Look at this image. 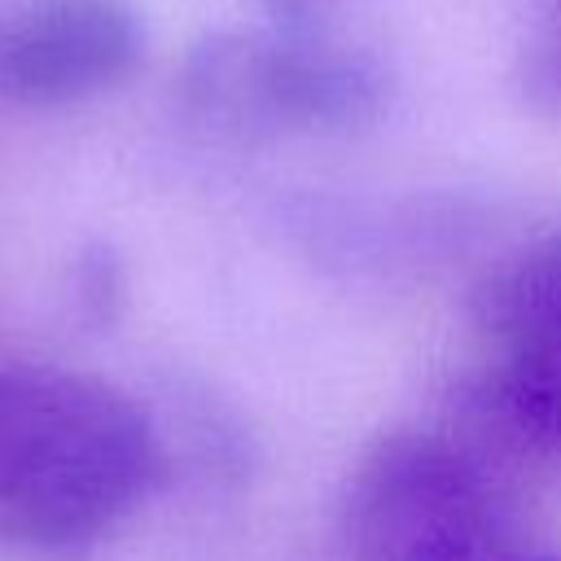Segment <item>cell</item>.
<instances>
[{
	"instance_id": "obj_1",
	"label": "cell",
	"mask_w": 561,
	"mask_h": 561,
	"mask_svg": "<svg viewBox=\"0 0 561 561\" xmlns=\"http://www.w3.org/2000/svg\"><path fill=\"white\" fill-rule=\"evenodd\" d=\"M162 478L145 408L70 368L0 373V543L75 552L114 530Z\"/></svg>"
},
{
	"instance_id": "obj_2",
	"label": "cell",
	"mask_w": 561,
	"mask_h": 561,
	"mask_svg": "<svg viewBox=\"0 0 561 561\" xmlns=\"http://www.w3.org/2000/svg\"><path fill=\"white\" fill-rule=\"evenodd\" d=\"M184 114L232 136H346L386 118L394 70L311 22L224 26L197 35L175 66Z\"/></svg>"
},
{
	"instance_id": "obj_3",
	"label": "cell",
	"mask_w": 561,
	"mask_h": 561,
	"mask_svg": "<svg viewBox=\"0 0 561 561\" xmlns=\"http://www.w3.org/2000/svg\"><path fill=\"white\" fill-rule=\"evenodd\" d=\"M337 535L351 561H491L500 522L486 473L451 438L381 430L346 473Z\"/></svg>"
},
{
	"instance_id": "obj_4",
	"label": "cell",
	"mask_w": 561,
	"mask_h": 561,
	"mask_svg": "<svg viewBox=\"0 0 561 561\" xmlns=\"http://www.w3.org/2000/svg\"><path fill=\"white\" fill-rule=\"evenodd\" d=\"M149 31L131 0H0V105L66 110L123 88Z\"/></svg>"
},
{
	"instance_id": "obj_5",
	"label": "cell",
	"mask_w": 561,
	"mask_h": 561,
	"mask_svg": "<svg viewBox=\"0 0 561 561\" xmlns=\"http://www.w3.org/2000/svg\"><path fill=\"white\" fill-rule=\"evenodd\" d=\"M473 316L500 359L561 377V232L504 259L473 294Z\"/></svg>"
},
{
	"instance_id": "obj_6",
	"label": "cell",
	"mask_w": 561,
	"mask_h": 561,
	"mask_svg": "<svg viewBox=\"0 0 561 561\" xmlns=\"http://www.w3.org/2000/svg\"><path fill=\"white\" fill-rule=\"evenodd\" d=\"M513 96L535 118H561V0H530L513 57Z\"/></svg>"
},
{
	"instance_id": "obj_7",
	"label": "cell",
	"mask_w": 561,
	"mask_h": 561,
	"mask_svg": "<svg viewBox=\"0 0 561 561\" xmlns=\"http://www.w3.org/2000/svg\"><path fill=\"white\" fill-rule=\"evenodd\" d=\"M276 22H316L320 13L337 9L342 0H259Z\"/></svg>"
},
{
	"instance_id": "obj_8",
	"label": "cell",
	"mask_w": 561,
	"mask_h": 561,
	"mask_svg": "<svg viewBox=\"0 0 561 561\" xmlns=\"http://www.w3.org/2000/svg\"><path fill=\"white\" fill-rule=\"evenodd\" d=\"M526 561H561V557H552V552H539V557H526Z\"/></svg>"
}]
</instances>
